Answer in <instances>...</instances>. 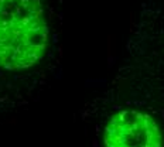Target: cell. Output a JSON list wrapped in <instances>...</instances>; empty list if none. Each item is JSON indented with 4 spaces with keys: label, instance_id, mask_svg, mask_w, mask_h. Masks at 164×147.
<instances>
[{
    "label": "cell",
    "instance_id": "6da1fadb",
    "mask_svg": "<svg viewBox=\"0 0 164 147\" xmlns=\"http://www.w3.org/2000/svg\"><path fill=\"white\" fill-rule=\"evenodd\" d=\"M50 27L40 0H0V67L21 71L45 54Z\"/></svg>",
    "mask_w": 164,
    "mask_h": 147
},
{
    "label": "cell",
    "instance_id": "7a4b0ae2",
    "mask_svg": "<svg viewBox=\"0 0 164 147\" xmlns=\"http://www.w3.org/2000/svg\"><path fill=\"white\" fill-rule=\"evenodd\" d=\"M105 147H164L160 126L154 117L136 109H122L107 122Z\"/></svg>",
    "mask_w": 164,
    "mask_h": 147
}]
</instances>
